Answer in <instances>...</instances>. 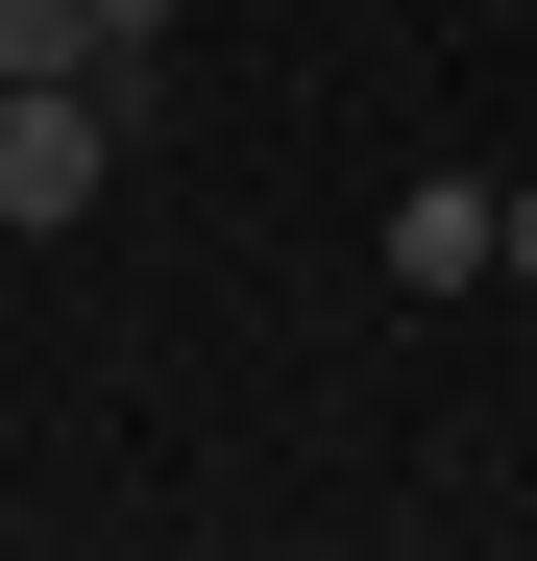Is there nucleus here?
I'll return each mask as SVG.
<instances>
[{
	"instance_id": "4",
	"label": "nucleus",
	"mask_w": 537,
	"mask_h": 561,
	"mask_svg": "<svg viewBox=\"0 0 537 561\" xmlns=\"http://www.w3.org/2000/svg\"><path fill=\"white\" fill-rule=\"evenodd\" d=\"M513 268H537V171H513Z\"/></svg>"
},
{
	"instance_id": "3",
	"label": "nucleus",
	"mask_w": 537,
	"mask_h": 561,
	"mask_svg": "<svg viewBox=\"0 0 537 561\" xmlns=\"http://www.w3.org/2000/svg\"><path fill=\"white\" fill-rule=\"evenodd\" d=\"M0 73H99V0H0Z\"/></svg>"
},
{
	"instance_id": "1",
	"label": "nucleus",
	"mask_w": 537,
	"mask_h": 561,
	"mask_svg": "<svg viewBox=\"0 0 537 561\" xmlns=\"http://www.w3.org/2000/svg\"><path fill=\"white\" fill-rule=\"evenodd\" d=\"M99 171H123L99 73H0V220H99Z\"/></svg>"
},
{
	"instance_id": "2",
	"label": "nucleus",
	"mask_w": 537,
	"mask_h": 561,
	"mask_svg": "<svg viewBox=\"0 0 537 561\" xmlns=\"http://www.w3.org/2000/svg\"><path fill=\"white\" fill-rule=\"evenodd\" d=\"M489 268H513V196L489 171H415L391 196V294H489Z\"/></svg>"
}]
</instances>
